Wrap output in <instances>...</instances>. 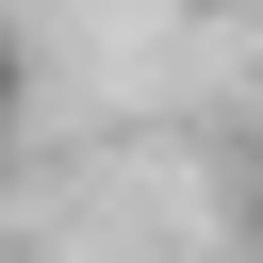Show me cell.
Listing matches in <instances>:
<instances>
[{
	"label": "cell",
	"mask_w": 263,
	"mask_h": 263,
	"mask_svg": "<svg viewBox=\"0 0 263 263\" xmlns=\"http://www.w3.org/2000/svg\"><path fill=\"white\" fill-rule=\"evenodd\" d=\"M16 115H33V33L0 16V148H16Z\"/></svg>",
	"instance_id": "1"
},
{
	"label": "cell",
	"mask_w": 263,
	"mask_h": 263,
	"mask_svg": "<svg viewBox=\"0 0 263 263\" xmlns=\"http://www.w3.org/2000/svg\"><path fill=\"white\" fill-rule=\"evenodd\" d=\"M230 230H247V263H263V164H247V197H230Z\"/></svg>",
	"instance_id": "2"
},
{
	"label": "cell",
	"mask_w": 263,
	"mask_h": 263,
	"mask_svg": "<svg viewBox=\"0 0 263 263\" xmlns=\"http://www.w3.org/2000/svg\"><path fill=\"white\" fill-rule=\"evenodd\" d=\"M247 16H263V0H247Z\"/></svg>",
	"instance_id": "3"
}]
</instances>
